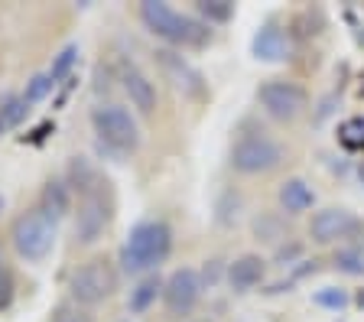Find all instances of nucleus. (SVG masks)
Segmentation results:
<instances>
[{"mask_svg": "<svg viewBox=\"0 0 364 322\" xmlns=\"http://www.w3.org/2000/svg\"><path fill=\"white\" fill-rule=\"evenodd\" d=\"M91 127L98 134V144L114 150L117 156L134 154L136 146H140V140H144L140 137V127H136V117L124 104H114V101L98 104L91 111Z\"/></svg>", "mask_w": 364, "mask_h": 322, "instance_id": "nucleus-5", "label": "nucleus"}, {"mask_svg": "<svg viewBox=\"0 0 364 322\" xmlns=\"http://www.w3.org/2000/svg\"><path fill=\"white\" fill-rule=\"evenodd\" d=\"M121 88H124V95L130 98V104H134L136 114L150 117L153 111H156V101H159L156 85H153V78L146 75L136 62H124L121 65Z\"/></svg>", "mask_w": 364, "mask_h": 322, "instance_id": "nucleus-12", "label": "nucleus"}, {"mask_svg": "<svg viewBox=\"0 0 364 322\" xmlns=\"http://www.w3.org/2000/svg\"><path fill=\"white\" fill-rule=\"evenodd\" d=\"M312 299H316V306H322V309H345L348 306V293L338 290V286H326V290H318Z\"/></svg>", "mask_w": 364, "mask_h": 322, "instance_id": "nucleus-25", "label": "nucleus"}, {"mask_svg": "<svg viewBox=\"0 0 364 322\" xmlns=\"http://www.w3.org/2000/svg\"><path fill=\"white\" fill-rule=\"evenodd\" d=\"M202 274L196 267H179L166 277L163 284V306H166V319H186L196 313V306L202 303Z\"/></svg>", "mask_w": 364, "mask_h": 322, "instance_id": "nucleus-9", "label": "nucleus"}, {"mask_svg": "<svg viewBox=\"0 0 364 322\" xmlns=\"http://www.w3.org/2000/svg\"><path fill=\"white\" fill-rule=\"evenodd\" d=\"M267 277V261L260 254H241L225 267V280L235 293H250L254 286L264 284Z\"/></svg>", "mask_w": 364, "mask_h": 322, "instance_id": "nucleus-13", "label": "nucleus"}, {"mask_svg": "<svg viewBox=\"0 0 364 322\" xmlns=\"http://www.w3.org/2000/svg\"><path fill=\"white\" fill-rule=\"evenodd\" d=\"M287 160V150H283L280 140H273L267 131H247L231 144V154L228 163L235 173L241 176H267L273 169H280Z\"/></svg>", "mask_w": 364, "mask_h": 322, "instance_id": "nucleus-3", "label": "nucleus"}, {"mask_svg": "<svg viewBox=\"0 0 364 322\" xmlns=\"http://www.w3.org/2000/svg\"><path fill=\"white\" fill-rule=\"evenodd\" d=\"M358 228H361V222H358L348 208L328 205V208H318V212L312 215L309 238L316 241V245H338V241H348Z\"/></svg>", "mask_w": 364, "mask_h": 322, "instance_id": "nucleus-11", "label": "nucleus"}, {"mask_svg": "<svg viewBox=\"0 0 364 322\" xmlns=\"http://www.w3.org/2000/svg\"><path fill=\"white\" fill-rule=\"evenodd\" d=\"M335 267L348 277H361L364 274V251L361 247H338V251H335Z\"/></svg>", "mask_w": 364, "mask_h": 322, "instance_id": "nucleus-22", "label": "nucleus"}, {"mask_svg": "<svg viewBox=\"0 0 364 322\" xmlns=\"http://www.w3.org/2000/svg\"><path fill=\"white\" fill-rule=\"evenodd\" d=\"M196 322H212V319H196Z\"/></svg>", "mask_w": 364, "mask_h": 322, "instance_id": "nucleus-31", "label": "nucleus"}, {"mask_svg": "<svg viewBox=\"0 0 364 322\" xmlns=\"http://www.w3.org/2000/svg\"><path fill=\"white\" fill-rule=\"evenodd\" d=\"M26 111H30V104L23 101V95H0V134L20 127Z\"/></svg>", "mask_w": 364, "mask_h": 322, "instance_id": "nucleus-19", "label": "nucleus"}, {"mask_svg": "<svg viewBox=\"0 0 364 322\" xmlns=\"http://www.w3.org/2000/svg\"><path fill=\"white\" fill-rule=\"evenodd\" d=\"M254 235H257V238H264V241L283 238V235H280V218H270V215L257 218V222H254Z\"/></svg>", "mask_w": 364, "mask_h": 322, "instance_id": "nucleus-26", "label": "nucleus"}, {"mask_svg": "<svg viewBox=\"0 0 364 322\" xmlns=\"http://www.w3.org/2000/svg\"><path fill=\"white\" fill-rule=\"evenodd\" d=\"M277 202H280V208L287 215H303L316 205V192H312V186L306 183V179L293 176V179H287V183H280Z\"/></svg>", "mask_w": 364, "mask_h": 322, "instance_id": "nucleus-15", "label": "nucleus"}, {"mask_svg": "<svg viewBox=\"0 0 364 322\" xmlns=\"http://www.w3.org/2000/svg\"><path fill=\"white\" fill-rule=\"evenodd\" d=\"M75 62H78V46L72 43V46H65V49H62V53L53 59V69H49V78H53V82L59 85L62 78L68 75V72L75 69Z\"/></svg>", "mask_w": 364, "mask_h": 322, "instance_id": "nucleus-24", "label": "nucleus"}, {"mask_svg": "<svg viewBox=\"0 0 364 322\" xmlns=\"http://www.w3.org/2000/svg\"><path fill=\"white\" fill-rule=\"evenodd\" d=\"M153 59H156V69L163 72V75L173 82L176 92H182L186 98H205V92H208V85H205V75L192 65L186 55L179 53V49H169V46H159L156 53H153Z\"/></svg>", "mask_w": 364, "mask_h": 322, "instance_id": "nucleus-10", "label": "nucleus"}, {"mask_svg": "<svg viewBox=\"0 0 364 322\" xmlns=\"http://www.w3.org/2000/svg\"><path fill=\"white\" fill-rule=\"evenodd\" d=\"M49 322H98V319H95V313L88 306H78L75 299H62V303L53 306Z\"/></svg>", "mask_w": 364, "mask_h": 322, "instance_id": "nucleus-21", "label": "nucleus"}, {"mask_svg": "<svg viewBox=\"0 0 364 322\" xmlns=\"http://www.w3.org/2000/svg\"><path fill=\"white\" fill-rule=\"evenodd\" d=\"M39 208H43L53 222H59V218H65V215L72 212V189H68L65 176L46 179L43 192H39Z\"/></svg>", "mask_w": 364, "mask_h": 322, "instance_id": "nucleus-16", "label": "nucleus"}, {"mask_svg": "<svg viewBox=\"0 0 364 322\" xmlns=\"http://www.w3.org/2000/svg\"><path fill=\"white\" fill-rule=\"evenodd\" d=\"M173 254V228L163 218H144L130 228L121 247L124 274H156V267Z\"/></svg>", "mask_w": 364, "mask_h": 322, "instance_id": "nucleus-2", "label": "nucleus"}, {"mask_svg": "<svg viewBox=\"0 0 364 322\" xmlns=\"http://www.w3.org/2000/svg\"><path fill=\"white\" fill-rule=\"evenodd\" d=\"M163 277L159 274H146V277H140L136 280V286L130 290V296H127V309L134 316H140V313H146V309L156 303V296H163Z\"/></svg>", "mask_w": 364, "mask_h": 322, "instance_id": "nucleus-18", "label": "nucleus"}, {"mask_svg": "<svg viewBox=\"0 0 364 322\" xmlns=\"http://www.w3.org/2000/svg\"><path fill=\"white\" fill-rule=\"evenodd\" d=\"M53 88H55V82L49 78V72H39V75H33L30 82H26V88H23V101H26V104H39Z\"/></svg>", "mask_w": 364, "mask_h": 322, "instance_id": "nucleus-23", "label": "nucleus"}, {"mask_svg": "<svg viewBox=\"0 0 364 322\" xmlns=\"http://www.w3.org/2000/svg\"><path fill=\"white\" fill-rule=\"evenodd\" d=\"M114 218V195L111 183H98L85 195H78V212H75V241L78 245H98L105 238L107 225Z\"/></svg>", "mask_w": 364, "mask_h": 322, "instance_id": "nucleus-6", "label": "nucleus"}, {"mask_svg": "<svg viewBox=\"0 0 364 322\" xmlns=\"http://www.w3.org/2000/svg\"><path fill=\"white\" fill-rule=\"evenodd\" d=\"M299 254H303V245H283L280 251H277V264H283V267H287L289 261H293V257H299Z\"/></svg>", "mask_w": 364, "mask_h": 322, "instance_id": "nucleus-28", "label": "nucleus"}, {"mask_svg": "<svg viewBox=\"0 0 364 322\" xmlns=\"http://www.w3.org/2000/svg\"><path fill=\"white\" fill-rule=\"evenodd\" d=\"M65 183H68L72 192L85 195L88 189H95L98 183H105V176H101V169L95 166L88 156H72V160H68V169H65Z\"/></svg>", "mask_w": 364, "mask_h": 322, "instance_id": "nucleus-17", "label": "nucleus"}, {"mask_svg": "<svg viewBox=\"0 0 364 322\" xmlns=\"http://www.w3.org/2000/svg\"><path fill=\"white\" fill-rule=\"evenodd\" d=\"M257 101L264 107V114L280 124H293L309 111V92L299 82L289 78H270L257 88Z\"/></svg>", "mask_w": 364, "mask_h": 322, "instance_id": "nucleus-8", "label": "nucleus"}, {"mask_svg": "<svg viewBox=\"0 0 364 322\" xmlns=\"http://www.w3.org/2000/svg\"><path fill=\"white\" fill-rule=\"evenodd\" d=\"M140 23L156 39L169 43V49H202L212 43V26L202 23L192 14H179L163 0H144L140 4Z\"/></svg>", "mask_w": 364, "mask_h": 322, "instance_id": "nucleus-1", "label": "nucleus"}, {"mask_svg": "<svg viewBox=\"0 0 364 322\" xmlns=\"http://www.w3.org/2000/svg\"><path fill=\"white\" fill-rule=\"evenodd\" d=\"M0 274H4V254H0Z\"/></svg>", "mask_w": 364, "mask_h": 322, "instance_id": "nucleus-29", "label": "nucleus"}, {"mask_svg": "<svg viewBox=\"0 0 364 322\" xmlns=\"http://www.w3.org/2000/svg\"><path fill=\"white\" fill-rule=\"evenodd\" d=\"M196 16L208 26H221L235 16V4L231 0H196Z\"/></svg>", "mask_w": 364, "mask_h": 322, "instance_id": "nucleus-20", "label": "nucleus"}, {"mask_svg": "<svg viewBox=\"0 0 364 322\" xmlns=\"http://www.w3.org/2000/svg\"><path fill=\"white\" fill-rule=\"evenodd\" d=\"M114 290H117V274L105 257H91V261L78 264L68 277V296L75 299L78 306H98Z\"/></svg>", "mask_w": 364, "mask_h": 322, "instance_id": "nucleus-7", "label": "nucleus"}, {"mask_svg": "<svg viewBox=\"0 0 364 322\" xmlns=\"http://www.w3.org/2000/svg\"><path fill=\"white\" fill-rule=\"evenodd\" d=\"M250 49H254V55H257L260 62H283L287 53H289V39L277 23H267L254 33Z\"/></svg>", "mask_w": 364, "mask_h": 322, "instance_id": "nucleus-14", "label": "nucleus"}, {"mask_svg": "<svg viewBox=\"0 0 364 322\" xmlns=\"http://www.w3.org/2000/svg\"><path fill=\"white\" fill-rule=\"evenodd\" d=\"M0 212H4V195H0Z\"/></svg>", "mask_w": 364, "mask_h": 322, "instance_id": "nucleus-30", "label": "nucleus"}, {"mask_svg": "<svg viewBox=\"0 0 364 322\" xmlns=\"http://www.w3.org/2000/svg\"><path fill=\"white\" fill-rule=\"evenodd\" d=\"M55 225L59 222H53L43 208H26V212H20L14 218V225H10V245H14V251L20 254L23 261L39 264V261H46L55 247V238H59V228H55Z\"/></svg>", "mask_w": 364, "mask_h": 322, "instance_id": "nucleus-4", "label": "nucleus"}, {"mask_svg": "<svg viewBox=\"0 0 364 322\" xmlns=\"http://www.w3.org/2000/svg\"><path fill=\"white\" fill-rule=\"evenodd\" d=\"M10 303H14V277L4 270V274H0V313L10 309Z\"/></svg>", "mask_w": 364, "mask_h": 322, "instance_id": "nucleus-27", "label": "nucleus"}]
</instances>
